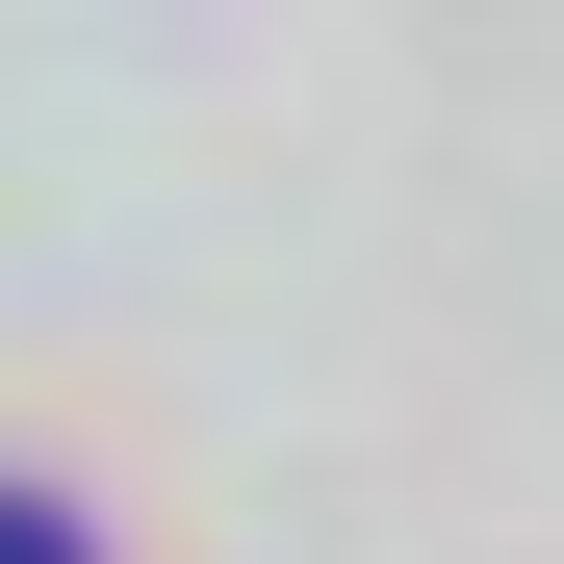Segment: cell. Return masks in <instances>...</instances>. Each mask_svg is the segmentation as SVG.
Wrapping results in <instances>:
<instances>
[{
	"label": "cell",
	"instance_id": "6da1fadb",
	"mask_svg": "<svg viewBox=\"0 0 564 564\" xmlns=\"http://www.w3.org/2000/svg\"><path fill=\"white\" fill-rule=\"evenodd\" d=\"M0 564H104V539H77V488H0Z\"/></svg>",
	"mask_w": 564,
	"mask_h": 564
}]
</instances>
